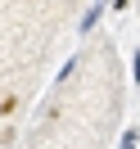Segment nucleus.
<instances>
[{"mask_svg": "<svg viewBox=\"0 0 140 149\" xmlns=\"http://www.w3.org/2000/svg\"><path fill=\"white\" fill-rule=\"evenodd\" d=\"M100 14H104V0H91V9L81 14V36H86V32H95V23H100Z\"/></svg>", "mask_w": 140, "mask_h": 149, "instance_id": "1", "label": "nucleus"}, {"mask_svg": "<svg viewBox=\"0 0 140 149\" xmlns=\"http://www.w3.org/2000/svg\"><path fill=\"white\" fill-rule=\"evenodd\" d=\"M118 149H140V131L136 127H127V131H122V145Z\"/></svg>", "mask_w": 140, "mask_h": 149, "instance_id": "2", "label": "nucleus"}, {"mask_svg": "<svg viewBox=\"0 0 140 149\" xmlns=\"http://www.w3.org/2000/svg\"><path fill=\"white\" fill-rule=\"evenodd\" d=\"M104 5H109V9H118V14H122V9H127V5H131V0H104Z\"/></svg>", "mask_w": 140, "mask_h": 149, "instance_id": "3", "label": "nucleus"}]
</instances>
